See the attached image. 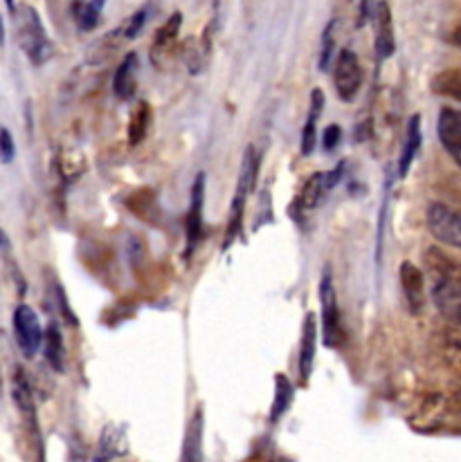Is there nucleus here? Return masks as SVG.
Listing matches in <instances>:
<instances>
[{
	"instance_id": "nucleus-37",
	"label": "nucleus",
	"mask_w": 461,
	"mask_h": 462,
	"mask_svg": "<svg viewBox=\"0 0 461 462\" xmlns=\"http://www.w3.org/2000/svg\"><path fill=\"white\" fill-rule=\"evenodd\" d=\"M0 393H3V377H0Z\"/></svg>"
},
{
	"instance_id": "nucleus-16",
	"label": "nucleus",
	"mask_w": 461,
	"mask_h": 462,
	"mask_svg": "<svg viewBox=\"0 0 461 462\" xmlns=\"http://www.w3.org/2000/svg\"><path fill=\"white\" fill-rule=\"evenodd\" d=\"M437 350H439L441 362H444L455 375L461 377V323L439 332V337H437Z\"/></svg>"
},
{
	"instance_id": "nucleus-5",
	"label": "nucleus",
	"mask_w": 461,
	"mask_h": 462,
	"mask_svg": "<svg viewBox=\"0 0 461 462\" xmlns=\"http://www.w3.org/2000/svg\"><path fill=\"white\" fill-rule=\"evenodd\" d=\"M202 209H205V173H198L196 180H193L192 187V198H189V211L187 220H184V258H192L196 247L202 240Z\"/></svg>"
},
{
	"instance_id": "nucleus-14",
	"label": "nucleus",
	"mask_w": 461,
	"mask_h": 462,
	"mask_svg": "<svg viewBox=\"0 0 461 462\" xmlns=\"http://www.w3.org/2000/svg\"><path fill=\"white\" fill-rule=\"evenodd\" d=\"M137 70H140V59L136 52H128L113 77V92L118 95V99L131 101L136 97Z\"/></svg>"
},
{
	"instance_id": "nucleus-18",
	"label": "nucleus",
	"mask_w": 461,
	"mask_h": 462,
	"mask_svg": "<svg viewBox=\"0 0 461 462\" xmlns=\"http://www.w3.org/2000/svg\"><path fill=\"white\" fill-rule=\"evenodd\" d=\"M322 110H325V92L320 88L311 92V110H308V119L302 128V142H299V151L302 155H311L317 144V119H320Z\"/></svg>"
},
{
	"instance_id": "nucleus-21",
	"label": "nucleus",
	"mask_w": 461,
	"mask_h": 462,
	"mask_svg": "<svg viewBox=\"0 0 461 462\" xmlns=\"http://www.w3.org/2000/svg\"><path fill=\"white\" fill-rule=\"evenodd\" d=\"M181 458L184 462L202 460V409H198L193 413L192 422H189L187 433H184Z\"/></svg>"
},
{
	"instance_id": "nucleus-23",
	"label": "nucleus",
	"mask_w": 461,
	"mask_h": 462,
	"mask_svg": "<svg viewBox=\"0 0 461 462\" xmlns=\"http://www.w3.org/2000/svg\"><path fill=\"white\" fill-rule=\"evenodd\" d=\"M246 200L248 196L243 193H234L232 205H230V218H228V227H225V236H223V252H228L230 247L234 245V240L239 238L243 229V216H246Z\"/></svg>"
},
{
	"instance_id": "nucleus-13",
	"label": "nucleus",
	"mask_w": 461,
	"mask_h": 462,
	"mask_svg": "<svg viewBox=\"0 0 461 462\" xmlns=\"http://www.w3.org/2000/svg\"><path fill=\"white\" fill-rule=\"evenodd\" d=\"M373 27H376V41H373V48H376L378 59L391 57L396 50L394 18H391V9L385 0H382V5L378 7L376 16H373Z\"/></svg>"
},
{
	"instance_id": "nucleus-28",
	"label": "nucleus",
	"mask_w": 461,
	"mask_h": 462,
	"mask_svg": "<svg viewBox=\"0 0 461 462\" xmlns=\"http://www.w3.org/2000/svg\"><path fill=\"white\" fill-rule=\"evenodd\" d=\"M335 23L338 21H329L326 23L325 32H322V50H320V70L326 72L331 66V57H334V48H335Z\"/></svg>"
},
{
	"instance_id": "nucleus-26",
	"label": "nucleus",
	"mask_w": 461,
	"mask_h": 462,
	"mask_svg": "<svg viewBox=\"0 0 461 462\" xmlns=\"http://www.w3.org/2000/svg\"><path fill=\"white\" fill-rule=\"evenodd\" d=\"M106 0H89V3H80L75 7V18L77 25H80L81 32L95 30L97 23H99L101 12H104Z\"/></svg>"
},
{
	"instance_id": "nucleus-17",
	"label": "nucleus",
	"mask_w": 461,
	"mask_h": 462,
	"mask_svg": "<svg viewBox=\"0 0 461 462\" xmlns=\"http://www.w3.org/2000/svg\"><path fill=\"white\" fill-rule=\"evenodd\" d=\"M43 355L45 362L50 364V368L57 373L66 371V344H63V335L59 323L50 321L48 328L43 332Z\"/></svg>"
},
{
	"instance_id": "nucleus-10",
	"label": "nucleus",
	"mask_w": 461,
	"mask_h": 462,
	"mask_svg": "<svg viewBox=\"0 0 461 462\" xmlns=\"http://www.w3.org/2000/svg\"><path fill=\"white\" fill-rule=\"evenodd\" d=\"M181 27H183V14L174 12L172 16L165 21V25L155 32L154 43H151V59H154L155 66H163V63L176 52Z\"/></svg>"
},
{
	"instance_id": "nucleus-4",
	"label": "nucleus",
	"mask_w": 461,
	"mask_h": 462,
	"mask_svg": "<svg viewBox=\"0 0 461 462\" xmlns=\"http://www.w3.org/2000/svg\"><path fill=\"white\" fill-rule=\"evenodd\" d=\"M428 229L439 243L461 249V209H453L444 202H432L428 207Z\"/></svg>"
},
{
	"instance_id": "nucleus-20",
	"label": "nucleus",
	"mask_w": 461,
	"mask_h": 462,
	"mask_svg": "<svg viewBox=\"0 0 461 462\" xmlns=\"http://www.w3.org/2000/svg\"><path fill=\"white\" fill-rule=\"evenodd\" d=\"M259 162L261 157L255 151V146H248L246 153H243L241 171H239V182H237V191L248 198H250V193L255 191L257 178H259Z\"/></svg>"
},
{
	"instance_id": "nucleus-24",
	"label": "nucleus",
	"mask_w": 461,
	"mask_h": 462,
	"mask_svg": "<svg viewBox=\"0 0 461 462\" xmlns=\"http://www.w3.org/2000/svg\"><path fill=\"white\" fill-rule=\"evenodd\" d=\"M293 397H295V388L290 384L288 377L284 373H277L275 375V402H273V409H270V422H277L281 415L288 413L290 404H293Z\"/></svg>"
},
{
	"instance_id": "nucleus-25",
	"label": "nucleus",
	"mask_w": 461,
	"mask_h": 462,
	"mask_svg": "<svg viewBox=\"0 0 461 462\" xmlns=\"http://www.w3.org/2000/svg\"><path fill=\"white\" fill-rule=\"evenodd\" d=\"M432 92L439 97L461 101V70H444L439 72L430 83Z\"/></svg>"
},
{
	"instance_id": "nucleus-11",
	"label": "nucleus",
	"mask_w": 461,
	"mask_h": 462,
	"mask_svg": "<svg viewBox=\"0 0 461 462\" xmlns=\"http://www.w3.org/2000/svg\"><path fill=\"white\" fill-rule=\"evenodd\" d=\"M317 353V317L315 312H308L302 323V341H299V380L308 384L313 375V364H315Z\"/></svg>"
},
{
	"instance_id": "nucleus-30",
	"label": "nucleus",
	"mask_w": 461,
	"mask_h": 462,
	"mask_svg": "<svg viewBox=\"0 0 461 462\" xmlns=\"http://www.w3.org/2000/svg\"><path fill=\"white\" fill-rule=\"evenodd\" d=\"M14 157H16V144H14L12 133L7 128H0V162L12 164Z\"/></svg>"
},
{
	"instance_id": "nucleus-35",
	"label": "nucleus",
	"mask_w": 461,
	"mask_h": 462,
	"mask_svg": "<svg viewBox=\"0 0 461 462\" xmlns=\"http://www.w3.org/2000/svg\"><path fill=\"white\" fill-rule=\"evenodd\" d=\"M9 240H7V234H5L3 229H0V247H7Z\"/></svg>"
},
{
	"instance_id": "nucleus-15",
	"label": "nucleus",
	"mask_w": 461,
	"mask_h": 462,
	"mask_svg": "<svg viewBox=\"0 0 461 462\" xmlns=\"http://www.w3.org/2000/svg\"><path fill=\"white\" fill-rule=\"evenodd\" d=\"M432 299L446 317L461 323V281H435Z\"/></svg>"
},
{
	"instance_id": "nucleus-3",
	"label": "nucleus",
	"mask_w": 461,
	"mask_h": 462,
	"mask_svg": "<svg viewBox=\"0 0 461 462\" xmlns=\"http://www.w3.org/2000/svg\"><path fill=\"white\" fill-rule=\"evenodd\" d=\"M14 337H16V344L21 348L23 357L34 359L36 353L43 346V328H41L39 317L30 306L21 303L16 310H14Z\"/></svg>"
},
{
	"instance_id": "nucleus-29",
	"label": "nucleus",
	"mask_w": 461,
	"mask_h": 462,
	"mask_svg": "<svg viewBox=\"0 0 461 462\" xmlns=\"http://www.w3.org/2000/svg\"><path fill=\"white\" fill-rule=\"evenodd\" d=\"M149 5H145V7H140L131 18H128V23L124 25V36H127V41H133L142 30H145L146 21H149Z\"/></svg>"
},
{
	"instance_id": "nucleus-31",
	"label": "nucleus",
	"mask_w": 461,
	"mask_h": 462,
	"mask_svg": "<svg viewBox=\"0 0 461 462\" xmlns=\"http://www.w3.org/2000/svg\"><path fill=\"white\" fill-rule=\"evenodd\" d=\"M381 5L382 0H361V3H358V27L367 25L369 21H373V16H376Z\"/></svg>"
},
{
	"instance_id": "nucleus-34",
	"label": "nucleus",
	"mask_w": 461,
	"mask_h": 462,
	"mask_svg": "<svg viewBox=\"0 0 461 462\" xmlns=\"http://www.w3.org/2000/svg\"><path fill=\"white\" fill-rule=\"evenodd\" d=\"M448 43H450V45H455V48H459V50H461V23H459V25H455L453 30H450V34H448Z\"/></svg>"
},
{
	"instance_id": "nucleus-19",
	"label": "nucleus",
	"mask_w": 461,
	"mask_h": 462,
	"mask_svg": "<svg viewBox=\"0 0 461 462\" xmlns=\"http://www.w3.org/2000/svg\"><path fill=\"white\" fill-rule=\"evenodd\" d=\"M421 117L419 115H412V119L408 122V133H405V142H403V151H400V160H399V175L405 178L412 169L414 160H417L419 149H421Z\"/></svg>"
},
{
	"instance_id": "nucleus-33",
	"label": "nucleus",
	"mask_w": 461,
	"mask_h": 462,
	"mask_svg": "<svg viewBox=\"0 0 461 462\" xmlns=\"http://www.w3.org/2000/svg\"><path fill=\"white\" fill-rule=\"evenodd\" d=\"M57 301H59V308H61V312H63V319H66L68 323H71V326H77V317L75 314H72V310H71V306H68V301H66V294H63V288H59L57 285Z\"/></svg>"
},
{
	"instance_id": "nucleus-32",
	"label": "nucleus",
	"mask_w": 461,
	"mask_h": 462,
	"mask_svg": "<svg viewBox=\"0 0 461 462\" xmlns=\"http://www.w3.org/2000/svg\"><path fill=\"white\" fill-rule=\"evenodd\" d=\"M340 140H343V128L335 126V124H331V126H326L325 131H322V146H325V151H329V153L335 151Z\"/></svg>"
},
{
	"instance_id": "nucleus-8",
	"label": "nucleus",
	"mask_w": 461,
	"mask_h": 462,
	"mask_svg": "<svg viewBox=\"0 0 461 462\" xmlns=\"http://www.w3.org/2000/svg\"><path fill=\"white\" fill-rule=\"evenodd\" d=\"M400 288H403L405 301H408V308L412 314H421L426 310V279H423V272L419 270L414 263L403 261L400 263Z\"/></svg>"
},
{
	"instance_id": "nucleus-2",
	"label": "nucleus",
	"mask_w": 461,
	"mask_h": 462,
	"mask_svg": "<svg viewBox=\"0 0 461 462\" xmlns=\"http://www.w3.org/2000/svg\"><path fill=\"white\" fill-rule=\"evenodd\" d=\"M320 303H322V339L329 348H338L343 341V328H340V308L335 297L334 276L331 267H326L320 281Z\"/></svg>"
},
{
	"instance_id": "nucleus-27",
	"label": "nucleus",
	"mask_w": 461,
	"mask_h": 462,
	"mask_svg": "<svg viewBox=\"0 0 461 462\" xmlns=\"http://www.w3.org/2000/svg\"><path fill=\"white\" fill-rule=\"evenodd\" d=\"M99 451H101L99 460H104V458L110 460V458H119V456H124L127 445H124V436L118 427L104 429V433H101Z\"/></svg>"
},
{
	"instance_id": "nucleus-12",
	"label": "nucleus",
	"mask_w": 461,
	"mask_h": 462,
	"mask_svg": "<svg viewBox=\"0 0 461 462\" xmlns=\"http://www.w3.org/2000/svg\"><path fill=\"white\" fill-rule=\"evenodd\" d=\"M437 133H439V142L448 155L457 162L461 169V110L457 108H444L437 122Z\"/></svg>"
},
{
	"instance_id": "nucleus-22",
	"label": "nucleus",
	"mask_w": 461,
	"mask_h": 462,
	"mask_svg": "<svg viewBox=\"0 0 461 462\" xmlns=\"http://www.w3.org/2000/svg\"><path fill=\"white\" fill-rule=\"evenodd\" d=\"M151 106L146 101H137V106L131 113V122H128V144L137 146L146 140L151 128Z\"/></svg>"
},
{
	"instance_id": "nucleus-1",
	"label": "nucleus",
	"mask_w": 461,
	"mask_h": 462,
	"mask_svg": "<svg viewBox=\"0 0 461 462\" xmlns=\"http://www.w3.org/2000/svg\"><path fill=\"white\" fill-rule=\"evenodd\" d=\"M14 21H16V41L18 48L25 52V57L30 59L32 66H43L52 59V41L48 39V32H45L41 16L36 14V9L32 7H21L14 14Z\"/></svg>"
},
{
	"instance_id": "nucleus-7",
	"label": "nucleus",
	"mask_w": 461,
	"mask_h": 462,
	"mask_svg": "<svg viewBox=\"0 0 461 462\" xmlns=\"http://www.w3.org/2000/svg\"><path fill=\"white\" fill-rule=\"evenodd\" d=\"M334 83L340 99L347 101V104L356 99L358 90L362 86V66L352 50H340L338 59H335Z\"/></svg>"
},
{
	"instance_id": "nucleus-9",
	"label": "nucleus",
	"mask_w": 461,
	"mask_h": 462,
	"mask_svg": "<svg viewBox=\"0 0 461 462\" xmlns=\"http://www.w3.org/2000/svg\"><path fill=\"white\" fill-rule=\"evenodd\" d=\"M12 397L14 404H16L18 413H21L25 429L32 433L34 440H39V420H36V406H34V395H32L30 382H27L25 373L18 368L14 373V386H12Z\"/></svg>"
},
{
	"instance_id": "nucleus-36",
	"label": "nucleus",
	"mask_w": 461,
	"mask_h": 462,
	"mask_svg": "<svg viewBox=\"0 0 461 462\" xmlns=\"http://www.w3.org/2000/svg\"><path fill=\"white\" fill-rule=\"evenodd\" d=\"M5 3H7V9H9V14H16V5H14V0H5Z\"/></svg>"
},
{
	"instance_id": "nucleus-6",
	"label": "nucleus",
	"mask_w": 461,
	"mask_h": 462,
	"mask_svg": "<svg viewBox=\"0 0 461 462\" xmlns=\"http://www.w3.org/2000/svg\"><path fill=\"white\" fill-rule=\"evenodd\" d=\"M343 178H344V164H338L334 171H325V173H313L311 178L306 180V184H304L302 196L295 200L297 202L295 207H297L302 214H306V211H315L317 207L325 202V198L338 187Z\"/></svg>"
}]
</instances>
